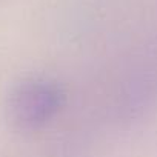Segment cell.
<instances>
[{"label":"cell","mask_w":157,"mask_h":157,"mask_svg":"<svg viewBox=\"0 0 157 157\" xmlns=\"http://www.w3.org/2000/svg\"><path fill=\"white\" fill-rule=\"evenodd\" d=\"M65 91L52 78L26 77L8 93L5 113L19 131H37L48 125L62 109Z\"/></svg>","instance_id":"cell-1"}]
</instances>
